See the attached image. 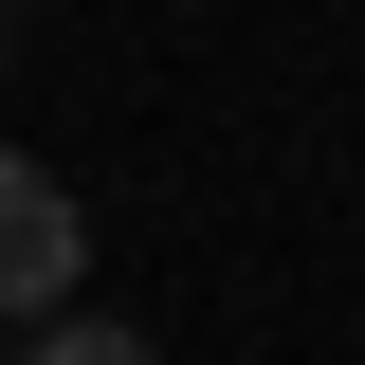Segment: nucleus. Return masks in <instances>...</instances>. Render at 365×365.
Wrapping results in <instances>:
<instances>
[{"label":"nucleus","mask_w":365,"mask_h":365,"mask_svg":"<svg viewBox=\"0 0 365 365\" xmlns=\"http://www.w3.org/2000/svg\"><path fill=\"white\" fill-rule=\"evenodd\" d=\"M19 365H165V347L110 329V311H55V329H19Z\"/></svg>","instance_id":"nucleus-2"},{"label":"nucleus","mask_w":365,"mask_h":365,"mask_svg":"<svg viewBox=\"0 0 365 365\" xmlns=\"http://www.w3.org/2000/svg\"><path fill=\"white\" fill-rule=\"evenodd\" d=\"M73 274H91L73 182H55L37 146H0V329H55V311H73Z\"/></svg>","instance_id":"nucleus-1"}]
</instances>
